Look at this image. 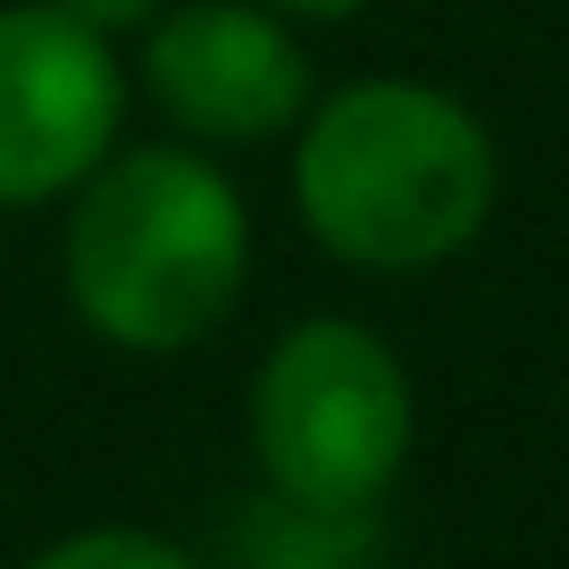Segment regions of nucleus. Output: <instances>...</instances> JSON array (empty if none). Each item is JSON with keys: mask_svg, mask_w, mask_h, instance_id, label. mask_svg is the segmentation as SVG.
Wrapping results in <instances>:
<instances>
[{"mask_svg": "<svg viewBox=\"0 0 569 569\" xmlns=\"http://www.w3.org/2000/svg\"><path fill=\"white\" fill-rule=\"evenodd\" d=\"M302 227L352 268H436L495 210V142L452 92L369 76L319 101L293 151Z\"/></svg>", "mask_w": 569, "mask_h": 569, "instance_id": "1", "label": "nucleus"}, {"mask_svg": "<svg viewBox=\"0 0 569 569\" xmlns=\"http://www.w3.org/2000/svg\"><path fill=\"white\" fill-rule=\"evenodd\" d=\"M251 227L201 151L151 142L84 177L68 218V293L92 336L126 352H184L243 293Z\"/></svg>", "mask_w": 569, "mask_h": 569, "instance_id": "2", "label": "nucleus"}, {"mask_svg": "<svg viewBox=\"0 0 569 569\" xmlns=\"http://www.w3.org/2000/svg\"><path fill=\"white\" fill-rule=\"evenodd\" d=\"M251 445L310 511H369L410 452V377L369 327L310 319L260 360Z\"/></svg>", "mask_w": 569, "mask_h": 569, "instance_id": "3", "label": "nucleus"}, {"mask_svg": "<svg viewBox=\"0 0 569 569\" xmlns=\"http://www.w3.org/2000/svg\"><path fill=\"white\" fill-rule=\"evenodd\" d=\"M126 76L68 9H0V210L68 193L109 160Z\"/></svg>", "mask_w": 569, "mask_h": 569, "instance_id": "4", "label": "nucleus"}, {"mask_svg": "<svg viewBox=\"0 0 569 569\" xmlns=\"http://www.w3.org/2000/svg\"><path fill=\"white\" fill-rule=\"evenodd\" d=\"M142 84L184 134L201 142H260L284 134L310 101V59L268 9L243 0H193L151 26Z\"/></svg>", "mask_w": 569, "mask_h": 569, "instance_id": "5", "label": "nucleus"}, {"mask_svg": "<svg viewBox=\"0 0 569 569\" xmlns=\"http://www.w3.org/2000/svg\"><path fill=\"white\" fill-rule=\"evenodd\" d=\"M26 569H201L193 552H177L168 536H142V528H84L68 545L34 552Z\"/></svg>", "mask_w": 569, "mask_h": 569, "instance_id": "6", "label": "nucleus"}, {"mask_svg": "<svg viewBox=\"0 0 569 569\" xmlns=\"http://www.w3.org/2000/svg\"><path fill=\"white\" fill-rule=\"evenodd\" d=\"M51 9H68V18H84L92 34H109V26H142L160 0H51Z\"/></svg>", "mask_w": 569, "mask_h": 569, "instance_id": "7", "label": "nucleus"}, {"mask_svg": "<svg viewBox=\"0 0 569 569\" xmlns=\"http://www.w3.org/2000/svg\"><path fill=\"white\" fill-rule=\"evenodd\" d=\"M268 9H293V18H352L369 0H268Z\"/></svg>", "mask_w": 569, "mask_h": 569, "instance_id": "8", "label": "nucleus"}]
</instances>
